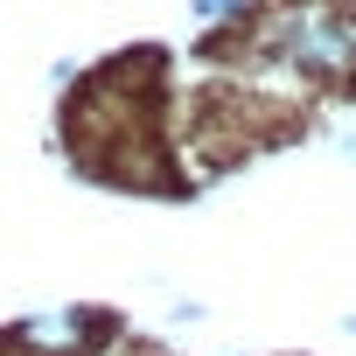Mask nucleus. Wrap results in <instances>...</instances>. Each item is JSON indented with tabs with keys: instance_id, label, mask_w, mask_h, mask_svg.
Masks as SVG:
<instances>
[{
	"instance_id": "obj_1",
	"label": "nucleus",
	"mask_w": 356,
	"mask_h": 356,
	"mask_svg": "<svg viewBox=\"0 0 356 356\" xmlns=\"http://www.w3.org/2000/svg\"><path fill=\"white\" fill-rule=\"evenodd\" d=\"M252 49L300 84H356V15L342 0H280L252 15Z\"/></svg>"
},
{
	"instance_id": "obj_2",
	"label": "nucleus",
	"mask_w": 356,
	"mask_h": 356,
	"mask_svg": "<svg viewBox=\"0 0 356 356\" xmlns=\"http://www.w3.org/2000/svg\"><path fill=\"white\" fill-rule=\"evenodd\" d=\"M119 335L105 307H35L0 335V356H98Z\"/></svg>"
},
{
	"instance_id": "obj_3",
	"label": "nucleus",
	"mask_w": 356,
	"mask_h": 356,
	"mask_svg": "<svg viewBox=\"0 0 356 356\" xmlns=\"http://www.w3.org/2000/svg\"><path fill=\"white\" fill-rule=\"evenodd\" d=\"M259 8H266V0H189V15H196L203 29H245Z\"/></svg>"
},
{
	"instance_id": "obj_4",
	"label": "nucleus",
	"mask_w": 356,
	"mask_h": 356,
	"mask_svg": "<svg viewBox=\"0 0 356 356\" xmlns=\"http://www.w3.org/2000/svg\"><path fill=\"white\" fill-rule=\"evenodd\" d=\"M335 154H342V168H356V133H342V140H335Z\"/></svg>"
},
{
	"instance_id": "obj_5",
	"label": "nucleus",
	"mask_w": 356,
	"mask_h": 356,
	"mask_svg": "<svg viewBox=\"0 0 356 356\" xmlns=\"http://www.w3.org/2000/svg\"><path fill=\"white\" fill-rule=\"evenodd\" d=\"M342 328H349V335H356V314H349V321H342Z\"/></svg>"
}]
</instances>
